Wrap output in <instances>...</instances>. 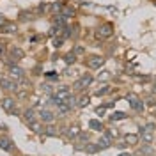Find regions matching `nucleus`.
Returning a JSON list of instances; mask_svg holds the SVG:
<instances>
[{
	"instance_id": "obj_1",
	"label": "nucleus",
	"mask_w": 156,
	"mask_h": 156,
	"mask_svg": "<svg viewBox=\"0 0 156 156\" xmlns=\"http://www.w3.org/2000/svg\"><path fill=\"white\" fill-rule=\"evenodd\" d=\"M94 36H96V39H99V41H105V39L112 37V36H114V25H112V23H103V25H99L96 29V32H94Z\"/></svg>"
},
{
	"instance_id": "obj_2",
	"label": "nucleus",
	"mask_w": 156,
	"mask_h": 156,
	"mask_svg": "<svg viewBox=\"0 0 156 156\" xmlns=\"http://www.w3.org/2000/svg\"><path fill=\"white\" fill-rule=\"evenodd\" d=\"M92 80H94V78L90 76L89 73H85V75H82V76L73 83V89H75V90H80V92H83V90H87V87L92 83Z\"/></svg>"
},
{
	"instance_id": "obj_3",
	"label": "nucleus",
	"mask_w": 156,
	"mask_h": 156,
	"mask_svg": "<svg viewBox=\"0 0 156 156\" xmlns=\"http://www.w3.org/2000/svg\"><path fill=\"white\" fill-rule=\"evenodd\" d=\"M126 99H128V103H129V107L133 108L135 112H142V110H144V105H146V103H144L138 96H135V94H128Z\"/></svg>"
},
{
	"instance_id": "obj_4",
	"label": "nucleus",
	"mask_w": 156,
	"mask_h": 156,
	"mask_svg": "<svg viewBox=\"0 0 156 156\" xmlns=\"http://www.w3.org/2000/svg\"><path fill=\"white\" fill-rule=\"evenodd\" d=\"M103 64H105V57H101V55H90L85 62L89 69H99Z\"/></svg>"
},
{
	"instance_id": "obj_5",
	"label": "nucleus",
	"mask_w": 156,
	"mask_h": 156,
	"mask_svg": "<svg viewBox=\"0 0 156 156\" xmlns=\"http://www.w3.org/2000/svg\"><path fill=\"white\" fill-rule=\"evenodd\" d=\"M0 89L2 90H18V83H16V80H12V78H2L0 80Z\"/></svg>"
},
{
	"instance_id": "obj_6",
	"label": "nucleus",
	"mask_w": 156,
	"mask_h": 156,
	"mask_svg": "<svg viewBox=\"0 0 156 156\" xmlns=\"http://www.w3.org/2000/svg\"><path fill=\"white\" fill-rule=\"evenodd\" d=\"M9 76L12 78V80H21V78H25V71H23V68H20V66H16V64H11L9 66Z\"/></svg>"
},
{
	"instance_id": "obj_7",
	"label": "nucleus",
	"mask_w": 156,
	"mask_h": 156,
	"mask_svg": "<svg viewBox=\"0 0 156 156\" xmlns=\"http://www.w3.org/2000/svg\"><path fill=\"white\" fill-rule=\"evenodd\" d=\"M112 142H114V136H112V133H110V131H105V133H103V136L98 140V146H99V149H108V147L112 146Z\"/></svg>"
},
{
	"instance_id": "obj_8",
	"label": "nucleus",
	"mask_w": 156,
	"mask_h": 156,
	"mask_svg": "<svg viewBox=\"0 0 156 156\" xmlns=\"http://www.w3.org/2000/svg\"><path fill=\"white\" fill-rule=\"evenodd\" d=\"M25 57V51L18 46H11V51H9V58H11V64H14V62H18L21 58Z\"/></svg>"
},
{
	"instance_id": "obj_9",
	"label": "nucleus",
	"mask_w": 156,
	"mask_h": 156,
	"mask_svg": "<svg viewBox=\"0 0 156 156\" xmlns=\"http://www.w3.org/2000/svg\"><path fill=\"white\" fill-rule=\"evenodd\" d=\"M62 133L68 136L69 140H75V138L80 135V126H78V124H71V126L64 128V129H62Z\"/></svg>"
},
{
	"instance_id": "obj_10",
	"label": "nucleus",
	"mask_w": 156,
	"mask_h": 156,
	"mask_svg": "<svg viewBox=\"0 0 156 156\" xmlns=\"http://www.w3.org/2000/svg\"><path fill=\"white\" fill-rule=\"evenodd\" d=\"M2 108L5 110V112H9V114H16V101L12 99V98H4L2 99Z\"/></svg>"
},
{
	"instance_id": "obj_11",
	"label": "nucleus",
	"mask_w": 156,
	"mask_h": 156,
	"mask_svg": "<svg viewBox=\"0 0 156 156\" xmlns=\"http://www.w3.org/2000/svg\"><path fill=\"white\" fill-rule=\"evenodd\" d=\"M0 32H2V34H16V32H18V23L7 20V21L0 27Z\"/></svg>"
},
{
	"instance_id": "obj_12",
	"label": "nucleus",
	"mask_w": 156,
	"mask_h": 156,
	"mask_svg": "<svg viewBox=\"0 0 156 156\" xmlns=\"http://www.w3.org/2000/svg\"><path fill=\"white\" fill-rule=\"evenodd\" d=\"M39 117H41V121H43V122H46V124L53 122V119H55L53 112H51V110H48V108H43V110L39 112Z\"/></svg>"
},
{
	"instance_id": "obj_13",
	"label": "nucleus",
	"mask_w": 156,
	"mask_h": 156,
	"mask_svg": "<svg viewBox=\"0 0 156 156\" xmlns=\"http://www.w3.org/2000/svg\"><path fill=\"white\" fill-rule=\"evenodd\" d=\"M138 135H140V140L144 142V144H153V131H147L144 128H140V131H138Z\"/></svg>"
},
{
	"instance_id": "obj_14",
	"label": "nucleus",
	"mask_w": 156,
	"mask_h": 156,
	"mask_svg": "<svg viewBox=\"0 0 156 156\" xmlns=\"http://www.w3.org/2000/svg\"><path fill=\"white\" fill-rule=\"evenodd\" d=\"M124 142H126L128 146H136L140 142V135H136V133H126L124 135Z\"/></svg>"
},
{
	"instance_id": "obj_15",
	"label": "nucleus",
	"mask_w": 156,
	"mask_h": 156,
	"mask_svg": "<svg viewBox=\"0 0 156 156\" xmlns=\"http://www.w3.org/2000/svg\"><path fill=\"white\" fill-rule=\"evenodd\" d=\"M62 9H64V4H62V2H51V4H50V14H51V16L60 14Z\"/></svg>"
},
{
	"instance_id": "obj_16",
	"label": "nucleus",
	"mask_w": 156,
	"mask_h": 156,
	"mask_svg": "<svg viewBox=\"0 0 156 156\" xmlns=\"http://www.w3.org/2000/svg\"><path fill=\"white\" fill-rule=\"evenodd\" d=\"M51 25L57 27V29H62V27H66V18H64L62 14H55V16L51 18Z\"/></svg>"
},
{
	"instance_id": "obj_17",
	"label": "nucleus",
	"mask_w": 156,
	"mask_h": 156,
	"mask_svg": "<svg viewBox=\"0 0 156 156\" xmlns=\"http://www.w3.org/2000/svg\"><path fill=\"white\" fill-rule=\"evenodd\" d=\"M0 149H4V151H12L14 149V146H12V142H11V138H7V136H2L0 138Z\"/></svg>"
},
{
	"instance_id": "obj_18",
	"label": "nucleus",
	"mask_w": 156,
	"mask_h": 156,
	"mask_svg": "<svg viewBox=\"0 0 156 156\" xmlns=\"http://www.w3.org/2000/svg\"><path fill=\"white\" fill-rule=\"evenodd\" d=\"M69 96H71V90H69L68 87H62V89H60V90H58V92H57V94H55L53 98H57L58 101H66V99H68Z\"/></svg>"
},
{
	"instance_id": "obj_19",
	"label": "nucleus",
	"mask_w": 156,
	"mask_h": 156,
	"mask_svg": "<svg viewBox=\"0 0 156 156\" xmlns=\"http://www.w3.org/2000/svg\"><path fill=\"white\" fill-rule=\"evenodd\" d=\"M36 115H37V114H36V110H34V108H27V110L23 112V119H25L29 124L36 121Z\"/></svg>"
},
{
	"instance_id": "obj_20",
	"label": "nucleus",
	"mask_w": 156,
	"mask_h": 156,
	"mask_svg": "<svg viewBox=\"0 0 156 156\" xmlns=\"http://www.w3.org/2000/svg\"><path fill=\"white\" fill-rule=\"evenodd\" d=\"M153 153H154V151H153L151 144H144L142 147H138V149H136V154H142V156H151Z\"/></svg>"
},
{
	"instance_id": "obj_21",
	"label": "nucleus",
	"mask_w": 156,
	"mask_h": 156,
	"mask_svg": "<svg viewBox=\"0 0 156 156\" xmlns=\"http://www.w3.org/2000/svg\"><path fill=\"white\" fill-rule=\"evenodd\" d=\"M64 18H75L76 16V11H75V7H71V5H64V9H62V12H60Z\"/></svg>"
},
{
	"instance_id": "obj_22",
	"label": "nucleus",
	"mask_w": 156,
	"mask_h": 156,
	"mask_svg": "<svg viewBox=\"0 0 156 156\" xmlns=\"http://www.w3.org/2000/svg\"><path fill=\"white\" fill-rule=\"evenodd\" d=\"M18 20L20 21H30V20H34V12L32 11H21V12H18Z\"/></svg>"
},
{
	"instance_id": "obj_23",
	"label": "nucleus",
	"mask_w": 156,
	"mask_h": 156,
	"mask_svg": "<svg viewBox=\"0 0 156 156\" xmlns=\"http://www.w3.org/2000/svg\"><path fill=\"white\" fill-rule=\"evenodd\" d=\"M36 12H37L39 16H43V14L50 12V4L48 2H41V4L37 5V9H36Z\"/></svg>"
},
{
	"instance_id": "obj_24",
	"label": "nucleus",
	"mask_w": 156,
	"mask_h": 156,
	"mask_svg": "<svg viewBox=\"0 0 156 156\" xmlns=\"http://www.w3.org/2000/svg\"><path fill=\"white\" fill-rule=\"evenodd\" d=\"M89 128H92L94 131H103L105 128H103V122H99L96 119H92V121H89Z\"/></svg>"
},
{
	"instance_id": "obj_25",
	"label": "nucleus",
	"mask_w": 156,
	"mask_h": 156,
	"mask_svg": "<svg viewBox=\"0 0 156 156\" xmlns=\"http://www.w3.org/2000/svg\"><path fill=\"white\" fill-rule=\"evenodd\" d=\"M76 58H78V57L73 53V51H69V53H66V55H64V62H66L68 66H73V64L76 62Z\"/></svg>"
},
{
	"instance_id": "obj_26",
	"label": "nucleus",
	"mask_w": 156,
	"mask_h": 156,
	"mask_svg": "<svg viewBox=\"0 0 156 156\" xmlns=\"http://www.w3.org/2000/svg\"><path fill=\"white\" fill-rule=\"evenodd\" d=\"M29 126H30V129H32L34 133H43V131H44V128H43V124H41V122H37V121L30 122Z\"/></svg>"
},
{
	"instance_id": "obj_27",
	"label": "nucleus",
	"mask_w": 156,
	"mask_h": 156,
	"mask_svg": "<svg viewBox=\"0 0 156 156\" xmlns=\"http://www.w3.org/2000/svg\"><path fill=\"white\" fill-rule=\"evenodd\" d=\"M44 135H48V136H55V135H58V131H57V128L51 126V122H50L48 126L44 128Z\"/></svg>"
},
{
	"instance_id": "obj_28",
	"label": "nucleus",
	"mask_w": 156,
	"mask_h": 156,
	"mask_svg": "<svg viewBox=\"0 0 156 156\" xmlns=\"http://www.w3.org/2000/svg\"><path fill=\"white\" fill-rule=\"evenodd\" d=\"M83 151H85V153H89V154H94V153H98V151H99V146H98V144H87V146L83 147Z\"/></svg>"
},
{
	"instance_id": "obj_29",
	"label": "nucleus",
	"mask_w": 156,
	"mask_h": 156,
	"mask_svg": "<svg viewBox=\"0 0 156 156\" xmlns=\"http://www.w3.org/2000/svg\"><path fill=\"white\" fill-rule=\"evenodd\" d=\"M89 101H90V98H89L87 94H83V96H82L80 99H78V107H80V108L87 107V105H89Z\"/></svg>"
},
{
	"instance_id": "obj_30",
	"label": "nucleus",
	"mask_w": 156,
	"mask_h": 156,
	"mask_svg": "<svg viewBox=\"0 0 156 156\" xmlns=\"http://www.w3.org/2000/svg\"><path fill=\"white\" fill-rule=\"evenodd\" d=\"M71 51H73V53H75L76 57H80V55H83V53H85V48H83V46H80V44H75Z\"/></svg>"
},
{
	"instance_id": "obj_31",
	"label": "nucleus",
	"mask_w": 156,
	"mask_h": 156,
	"mask_svg": "<svg viewBox=\"0 0 156 156\" xmlns=\"http://www.w3.org/2000/svg\"><path fill=\"white\" fill-rule=\"evenodd\" d=\"M121 119H126V114L124 112H114L110 115V121H121Z\"/></svg>"
},
{
	"instance_id": "obj_32",
	"label": "nucleus",
	"mask_w": 156,
	"mask_h": 156,
	"mask_svg": "<svg viewBox=\"0 0 156 156\" xmlns=\"http://www.w3.org/2000/svg\"><path fill=\"white\" fill-rule=\"evenodd\" d=\"M112 89H110V85H103L101 89H98L96 90V96H105V94H108Z\"/></svg>"
},
{
	"instance_id": "obj_33",
	"label": "nucleus",
	"mask_w": 156,
	"mask_h": 156,
	"mask_svg": "<svg viewBox=\"0 0 156 156\" xmlns=\"http://www.w3.org/2000/svg\"><path fill=\"white\" fill-rule=\"evenodd\" d=\"M76 138H78V142H82V144H89V138H90V135H89V133H82V131H80V135H78Z\"/></svg>"
},
{
	"instance_id": "obj_34",
	"label": "nucleus",
	"mask_w": 156,
	"mask_h": 156,
	"mask_svg": "<svg viewBox=\"0 0 156 156\" xmlns=\"http://www.w3.org/2000/svg\"><path fill=\"white\" fill-rule=\"evenodd\" d=\"M64 41H66V39L62 37V36H58V37H55V39H53V48H60V46L64 44Z\"/></svg>"
},
{
	"instance_id": "obj_35",
	"label": "nucleus",
	"mask_w": 156,
	"mask_h": 156,
	"mask_svg": "<svg viewBox=\"0 0 156 156\" xmlns=\"http://www.w3.org/2000/svg\"><path fill=\"white\" fill-rule=\"evenodd\" d=\"M7 53V43H0V57L4 58Z\"/></svg>"
},
{
	"instance_id": "obj_36",
	"label": "nucleus",
	"mask_w": 156,
	"mask_h": 156,
	"mask_svg": "<svg viewBox=\"0 0 156 156\" xmlns=\"http://www.w3.org/2000/svg\"><path fill=\"white\" fill-rule=\"evenodd\" d=\"M108 78H110V71H101L98 75V80H108Z\"/></svg>"
},
{
	"instance_id": "obj_37",
	"label": "nucleus",
	"mask_w": 156,
	"mask_h": 156,
	"mask_svg": "<svg viewBox=\"0 0 156 156\" xmlns=\"http://www.w3.org/2000/svg\"><path fill=\"white\" fill-rule=\"evenodd\" d=\"M144 103L149 105V107H154V105H156V98L154 96H149V98H147V101H144Z\"/></svg>"
},
{
	"instance_id": "obj_38",
	"label": "nucleus",
	"mask_w": 156,
	"mask_h": 156,
	"mask_svg": "<svg viewBox=\"0 0 156 156\" xmlns=\"http://www.w3.org/2000/svg\"><path fill=\"white\" fill-rule=\"evenodd\" d=\"M41 87H43V90H44V92H51V85H50V83H43V85H41Z\"/></svg>"
},
{
	"instance_id": "obj_39",
	"label": "nucleus",
	"mask_w": 156,
	"mask_h": 156,
	"mask_svg": "<svg viewBox=\"0 0 156 156\" xmlns=\"http://www.w3.org/2000/svg\"><path fill=\"white\" fill-rule=\"evenodd\" d=\"M16 96H18V98H27V92H25V90H21V92L16 90Z\"/></svg>"
},
{
	"instance_id": "obj_40",
	"label": "nucleus",
	"mask_w": 156,
	"mask_h": 156,
	"mask_svg": "<svg viewBox=\"0 0 156 156\" xmlns=\"http://www.w3.org/2000/svg\"><path fill=\"white\" fill-rule=\"evenodd\" d=\"M96 114H99V115H101V114H105V107H99V108H96Z\"/></svg>"
},
{
	"instance_id": "obj_41",
	"label": "nucleus",
	"mask_w": 156,
	"mask_h": 156,
	"mask_svg": "<svg viewBox=\"0 0 156 156\" xmlns=\"http://www.w3.org/2000/svg\"><path fill=\"white\" fill-rule=\"evenodd\" d=\"M5 21H7V20H5V16H4V14H0V27H2Z\"/></svg>"
},
{
	"instance_id": "obj_42",
	"label": "nucleus",
	"mask_w": 156,
	"mask_h": 156,
	"mask_svg": "<svg viewBox=\"0 0 156 156\" xmlns=\"http://www.w3.org/2000/svg\"><path fill=\"white\" fill-rule=\"evenodd\" d=\"M48 78H51V80H55V78H57V75H55V71H51V73H48Z\"/></svg>"
},
{
	"instance_id": "obj_43",
	"label": "nucleus",
	"mask_w": 156,
	"mask_h": 156,
	"mask_svg": "<svg viewBox=\"0 0 156 156\" xmlns=\"http://www.w3.org/2000/svg\"><path fill=\"white\" fill-rule=\"evenodd\" d=\"M119 156H129V154H128V153H122V154H119Z\"/></svg>"
},
{
	"instance_id": "obj_44",
	"label": "nucleus",
	"mask_w": 156,
	"mask_h": 156,
	"mask_svg": "<svg viewBox=\"0 0 156 156\" xmlns=\"http://www.w3.org/2000/svg\"><path fill=\"white\" fill-rule=\"evenodd\" d=\"M154 83H156V76H154Z\"/></svg>"
},
{
	"instance_id": "obj_45",
	"label": "nucleus",
	"mask_w": 156,
	"mask_h": 156,
	"mask_svg": "<svg viewBox=\"0 0 156 156\" xmlns=\"http://www.w3.org/2000/svg\"><path fill=\"white\" fill-rule=\"evenodd\" d=\"M151 156H153V154H151Z\"/></svg>"
}]
</instances>
